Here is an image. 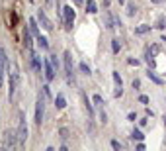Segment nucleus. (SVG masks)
Here are the masks:
<instances>
[{
  "instance_id": "obj_10",
  "label": "nucleus",
  "mask_w": 166,
  "mask_h": 151,
  "mask_svg": "<svg viewBox=\"0 0 166 151\" xmlns=\"http://www.w3.org/2000/svg\"><path fill=\"white\" fill-rule=\"evenodd\" d=\"M31 31H29V28H24V45H25V49L28 51H31Z\"/></svg>"
},
{
  "instance_id": "obj_20",
  "label": "nucleus",
  "mask_w": 166,
  "mask_h": 151,
  "mask_svg": "<svg viewBox=\"0 0 166 151\" xmlns=\"http://www.w3.org/2000/svg\"><path fill=\"white\" fill-rule=\"evenodd\" d=\"M131 137H133V139H137V141H143V139H145V136H143V132H141V129H133Z\"/></svg>"
},
{
  "instance_id": "obj_37",
  "label": "nucleus",
  "mask_w": 166,
  "mask_h": 151,
  "mask_svg": "<svg viewBox=\"0 0 166 151\" xmlns=\"http://www.w3.org/2000/svg\"><path fill=\"white\" fill-rule=\"evenodd\" d=\"M117 2H119V4H123V2H125V0H117Z\"/></svg>"
},
{
  "instance_id": "obj_16",
  "label": "nucleus",
  "mask_w": 166,
  "mask_h": 151,
  "mask_svg": "<svg viewBox=\"0 0 166 151\" xmlns=\"http://www.w3.org/2000/svg\"><path fill=\"white\" fill-rule=\"evenodd\" d=\"M86 12L88 14H96V12H98V6H96L94 0H88V2H86Z\"/></svg>"
},
{
  "instance_id": "obj_4",
  "label": "nucleus",
  "mask_w": 166,
  "mask_h": 151,
  "mask_svg": "<svg viewBox=\"0 0 166 151\" xmlns=\"http://www.w3.org/2000/svg\"><path fill=\"white\" fill-rule=\"evenodd\" d=\"M63 16H65V30L71 31L72 30V24H74V18H76L72 6H65V8H63Z\"/></svg>"
},
{
  "instance_id": "obj_3",
  "label": "nucleus",
  "mask_w": 166,
  "mask_h": 151,
  "mask_svg": "<svg viewBox=\"0 0 166 151\" xmlns=\"http://www.w3.org/2000/svg\"><path fill=\"white\" fill-rule=\"evenodd\" d=\"M18 83H20V73H18V67L14 65L12 73H10V92H8V100H12V98H14L16 88H18Z\"/></svg>"
},
{
  "instance_id": "obj_34",
  "label": "nucleus",
  "mask_w": 166,
  "mask_h": 151,
  "mask_svg": "<svg viewBox=\"0 0 166 151\" xmlns=\"http://www.w3.org/2000/svg\"><path fill=\"white\" fill-rule=\"evenodd\" d=\"M127 118H129V120H131V122H135V120H137V116H135V114H133V112H131V114H129V116H127Z\"/></svg>"
},
{
  "instance_id": "obj_18",
  "label": "nucleus",
  "mask_w": 166,
  "mask_h": 151,
  "mask_svg": "<svg viewBox=\"0 0 166 151\" xmlns=\"http://www.w3.org/2000/svg\"><path fill=\"white\" fill-rule=\"evenodd\" d=\"M119 49H121V43H119V39H117V37H114V39H111V51L115 53H119Z\"/></svg>"
},
{
  "instance_id": "obj_23",
  "label": "nucleus",
  "mask_w": 166,
  "mask_h": 151,
  "mask_svg": "<svg viewBox=\"0 0 166 151\" xmlns=\"http://www.w3.org/2000/svg\"><path fill=\"white\" fill-rule=\"evenodd\" d=\"M164 24H166V18H164V16H158V20H156V28H158V30H164Z\"/></svg>"
},
{
  "instance_id": "obj_7",
  "label": "nucleus",
  "mask_w": 166,
  "mask_h": 151,
  "mask_svg": "<svg viewBox=\"0 0 166 151\" xmlns=\"http://www.w3.org/2000/svg\"><path fill=\"white\" fill-rule=\"evenodd\" d=\"M43 69H45V79L47 80H53V79H55V67H53V63L49 61V57H47V59H43Z\"/></svg>"
},
{
  "instance_id": "obj_15",
  "label": "nucleus",
  "mask_w": 166,
  "mask_h": 151,
  "mask_svg": "<svg viewBox=\"0 0 166 151\" xmlns=\"http://www.w3.org/2000/svg\"><path fill=\"white\" fill-rule=\"evenodd\" d=\"M37 45L41 47V49H49V41H47V37H43V35H37Z\"/></svg>"
},
{
  "instance_id": "obj_33",
  "label": "nucleus",
  "mask_w": 166,
  "mask_h": 151,
  "mask_svg": "<svg viewBox=\"0 0 166 151\" xmlns=\"http://www.w3.org/2000/svg\"><path fill=\"white\" fill-rule=\"evenodd\" d=\"M139 86H141V80H139V79H133V88H139Z\"/></svg>"
},
{
  "instance_id": "obj_13",
  "label": "nucleus",
  "mask_w": 166,
  "mask_h": 151,
  "mask_svg": "<svg viewBox=\"0 0 166 151\" xmlns=\"http://www.w3.org/2000/svg\"><path fill=\"white\" fill-rule=\"evenodd\" d=\"M147 31H151V26H149V24H141V26H137V28H135L137 35H143V34H147Z\"/></svg>"
},
{
  "instance_id": "obj_31",
  "label": "nucleus",
  "mask_w": 166,
  "mask_h": 151,
  "mask_svg": "<svg viewBox=\"0 0 166 151\" xmlns=\"http://www.w3.org/2000/svg\"><path fill=\"white\" fill-rule=\"evenodd\" d=\"M100 122H102V124H106V122H108V114H106L104 110L100 112Z\"/></svg>"
},
{
  "instance_id": "obj_30",
  "label": "nucleus",
  "mask_w": 166,
  "mask_h": 151,
  "mask_svg": "<svg viewBox=\"0 0 166 151\" xmlns=\"http://www.w3.org/2000/svg\"><path fill=\"white\" fill-rule=\"evenodd\" d=\"M92 100L96 102V104H100V106H102V104H104V98H102V96H100V94H94V98H92Z\"/></svg>"
},
{
  "instance_id": "obj_25",
  "label": "nucleus",
  "mask_w": 166,
  "mask_h": 151,
  "mask_svg": "<svg viewBox=\"0 0 166 151\" xmlns=\"http://www.w3.org/2000/svg\"><path fill=\"white\" fill-rule=\"evenodd\" d=\"M84 100H86V110H88V116H94V108H92V104L88 102L86 96H84Z\"/></svg>"
},
{
  "instance_id": "obj_32",
  "label": "nucleus",
  "mask_w": 166,
  "mask_h": 151,
  "mask_svg": "<svg viewBox=\"0 0 166 151\" xmlns=\"http://www.w3.org/2000/svg\"><path fill=\"white\" fill-rule=\"evenodd\" d=\"M139 102H143V104H149V96H147V94H141V96H139Z\"/></svg>"
},
{
  "instance_id": "obj_24",
  "label": "nucleus",
  "mask_w": 166,
  "mask_h": 151,
  "mask_svg": "<svg viewBox=\"0 0 166 151\" xmlns=\"http://www.w3.org/2000/svg\"><path fill=\"white\" fill-rule=\"evenodd\" d=\"M59 136H61V139H68V129L61 128V129H59Z\"/></svg>"
},
{
  "instance_id": "obj_36",
  "label": "nucleus",
  "mask_w": 166,
  "mask_h": 151,
  "mask_svg": "<svg viewBox=\"0 0 166 151\" xmlns=\"http://www.w3.org/2000/svg\"><path fill=\"white\" fill-rule=\"evenodd\" d=\"M151 2H154V4H160V2H162V0H151Z\"/></svg>"
},
{
  "instance_id": "obj_8",
  "label": "nucleus",
  "mask_w": 166,
  "mask_h": 151,
  "mask_svg": "<svg viewBox=\"0 0 166 151\" xmlns=\"http://www.w3.org/2000/svg\"><path fill=\"white\" fill-rule=\"evenodd\" d=\"M111 77H114V83H115V92L114 94L119 98V96L123 94V80H121V77H119V73H117V71L111 73Z\"/></svg>"
},
{
  "instance_id": "obj_21",
  "label": "nucleus",
  "mask_w": 166,
  "mask_h": 151,
  "mask_svg": "<svg viewBox=\"0 0 166 151\" xmlns=\"http://www.w3.org/2000/svg\"><path fill=\"white\" fill-rule=\"evenodd\" d=\"M0 63L4 65V67H8V57H6V51L0 49Z\"/></svg>"
},
{
  "instance_id": "obj_29",
  "label": "nucleus",
  "mask_w": 166,
  "mask_h": 151,
  "mask_svg": "<svg viewBox=\"0 0 166 151\" xmlns=\"http://www.w3.org/2000/svg\"><path fill=\"white\" fill-rule=\"evenodd\" d=\"M111 147H114L115 151H121V143L117 141V139H111Z\"/></svg>"
},
{
  "instance_id": "obj_6",
  "label": "nucleus",
  "mask_w": 166,
  "mask_h": 151,
  "mask_svg": "<svg viewBox=\"0 0 166 151\" xmlns=\"http://www.w3.org/2000/svg\"><path fill=\"white\" fill-rule=\"evenodd\" d=\"M63 59H65V71H67V77H68V80H72V77H74V65H72V55H71V51H65Z\"/></svg>"
},
{
  "instance_id": "obj_26",
  "label": "nucleus",
  "mask_w": 166,
  "mask_h": 151,
  "mask_svg": "<svg viewBox=\"0 0 166 151\" xmlns=\"http://www.w3.org/2000/svg\"><path fill=\"white\" fill-rule=\"evenodd\" d=\"M4 69H6V67L0 63V88H2V84H4Z\"/></svg>"
},
{
  "instance_id": "obj_19",
  "label": "nucleus",
  "mask_w": 166,
  "mask_h": 151,
  "mask_svg": "<svg viewBox=\"0 0 166 151\" xmlns=\"http://www.w3.org/2000/svg\"><path fill=\"white\" fill-rule=\"evenodd\" d=\"M106 28L108 30H114L115 24H114V18H111V14H106Z\"/></svg>"
},
{
  "instance_id": "obj_5",
  "label": "nucleus",
  "mask_w": 166,
  "mask_h": 151,
  "mask_svg": "<svg viewBox=\"0 0 166 151\" xmlns=\"http://www.w3.org/2000/svg\"><path fill=\"white\" fill-rule=\"evenodd\" d=\"M37 24H39L45 31H53V28H55V26H53V22L45 16L43 10H39V12H37Z\"/></svg>"
},
{
  "instance_id": "obj_11",
  "label": "nucleus",
  "mask_w": 166,
  "mask_h": 151,
  "mask_svg": "<svg viewBox=\"0 0 166 151\" xmlns=\"http://www.w3.org/2000/svg\"><path fill=\"white\" fill-rule=\"evenodd\" d=\"M31 63H33V69L37 73H41V57L35 55V53H31Z\"/></svg>"
},
{
  "instance_id": "obj_35",
  "label": "nucleus",
  "mask_w": 166,
  "mask_h": 151,
  "mask_svg": "<svg viewBox=\"0 0 166 151\" xmlns=\"http://www.w3.org/2000/svg\"><path fill=\"white\" fill-rule=\"evenodd\" d=\"M84 4V0H74V6H82Z\"/></svg>"
},
{
  "instance_id": "obj_14",
  "label": "nucleus",
  "mask_w": 166,
  "mask_h": 151,
  "mask_svg": "<svg viewBox=\"0 0 166 151\" xmlns=\"http://www.w3.org/2000/svg\"><path fill=\"white\" fill-rule=\"evenodd\" d=\"M55 106L59 108V110H63V108L67 106V100H65V96H63V94H57V98H55Z\"/></svg>"
},
{
  "instance_id": "obj_17",
  "label": "nucleus",
  "mask_w": 166,
  "mask_h": 151,
  "mask_svg": "<svg viewBox=\"0 0 166 151\" xmlns=\"http://www.w3.org/2000/svg\"><path fill=\"white\" fill-rule=\"evenodd\" d=\"M29 31H31L33 35H39V26H37V22H35L33 18L29 20Z\"/></svg>"
},
{
  "instance_id": "obj_28",
  "label": "nucleus",
  "mask_w": 166,
  "mask_h": 151,
  "mask_svg": "<svg viewBox=\"0 0 166 151\" xmlns=\"http://www.w3.org/2000/svg\"><path fill=\"white\" fill-rule=\"evenodd\" d=\"M80 71H82L84 75H90V67H88L86 63H80Z\"/></svg>"
},
{
  "instance_id": "obj_22",
  "label": "nucleus",
  "mask_w": 166,
  "mask_h": 151,
  "mask_svg": "<svg viewBox=\"0 0 166 151\" xmlns=\"http://www.w3.org/2000/svg\"><path fill=\"white\" fill-rule=\"evenodd\" d=\"M135 12H137V6H135L133 2H129V4H127V14H129V16H135Z\"/></svg>"
},
{
  "instance_id": "obj_1",
  "label": "nucleus",
  "mask_w": 166,
  "mask_h": 151,
  "mask_svg": "<svg viewBox=\"0 0 166 151\" xmlns=\"http://www.w3.org/2000/svg\"><path fill=\"white\" fill-rule=\"evenodd\" d=\"M43 116H45V92L37 96V102H35V124L37 126H41V122H43Z\"/></svg>"
},
{
  "instance_id": "obj_2",
  "label": "nucleus",
  "mask_w": 166,
  "mask_h": 151,
  "mask_svg": "<svg viewBox=\"0 0 166 151\" xmlns=\"http://www.w3.org/2000/svg\"><path fill=\"white\" fill-rule=\"evenodd\" d=\"M18 143L20 145H25L28 141V124H25V116L20 114V126H18Z\"/></svg>"
},
{
  "instance_id": "obj_12",
  "label": "nucleus",
  "mask_w": 166,
  "mask_h": 151,
  "mask_svg": "<svg viewBox=\"0 0 166 151\" xmlns=\"http://www.w3.org/2000/svg\"><path fill=\"white\" fill-rule=\"evenodd\" d=\"M147 77H149V79H151V80H152V83H156V84H162V83H164V80H162V79H160V77H158V75H156V73H154V71H151V69H149V71H147Z\"/></svg>"
},
{
  "instance_id": "obj_38",
  "label": "nucleus",
  "mask_w": 166,
  "mask_h": 151,
  "mask_svg": "<svg viewBox=\"0 0 166 151\" xmlns=\"http://www.w3.org/2000/svg\"><path fill=\"white\" fill-rule=\"evenodd\" d=\"M45 2H49V4H51V2H53V0H45Z\"/></svg>"
},
{
  "instance_id": "obj_27",
  "label": "nucleus",
  "mask_w": 166,
  "mask_h": 151,
  "mask_svg": "<svg viewBox=\"0 0 166 151\" xmlns=\"http://www.w3.org/2000/svg\"><path fill=\"white\" fill-rule=\"evenodd\" d=\"M49 61L53 63V67H55V71L59 69V61H57V55H49Z\"/></svg>"
},
{
  "instance_id": "obj_9",
  "label": "nucleus",
  "mask_w": 166,
  "mask_h": 151,
  "mask_svg": "<svg viewBox=\"0 0 166 151\" xmlns=\"http://www.w3.org/2000/svg\"><path fill=\"white\" fill-rule=\"evenodd\" d=\"M4 136H6V147L12 149L14 145H16V141H18V133H16V132H10V129H8Z\"/></svg>"
}]
</instances>
